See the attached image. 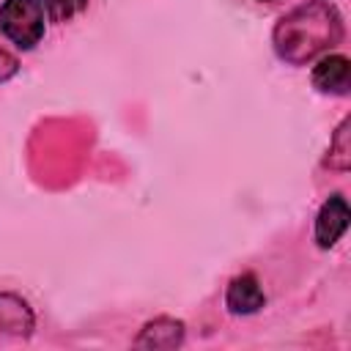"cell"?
I'll return each mask as SVG.
<instances>
[{
	"instance_id": "obj_1",
	"label": "cell",
	"mask_w": 351,
	"mask_h": 351,
	"mask_svg": "<svg viewBox=\"0 0 351 351\" xmlns=\"http://www.w3.org/2000/svg\"><path fill=\"white\" fill-rule=\"evenodd\" d=\"M343 38V16L329 0H307L285 14L274 33V52L291 63L302 66L315 55L332 49Z\"/></svg>"
},
{
	"instance_id": "obj_2",
	"label": "cell",
	"mask_w": 351,
	"mask_h": 351,
	"mask_svg": "<svg viewBox=\"0 0 351 351\" xmlns=\"http://www.w3.org/2000/svg\"><path fill=\"white\" fill-rule=\"evenodd\" d=\"M0 30L19 49H33L44 36L41 0H5L0 5Z\"/></svg>"
},
{
	"instance_id": "obj_3",
	"label": "cell",
	"mask_w": 351,
	"mask_h": 351,
	"mask_svg": "<svg viewBox=\"0 0 351 351\" xmlns=\"http://www.w3.org/2000/svg\"><path fill=\"white\" fill-rule=\"evenodd\" d=\"M348 219H351V211H348L346 197L343 195H332L321 206V211L315 217V241H318V247H324V250L335 247L337 239L346 233Z\"/></svg>"
},
{
	"instance_id": "obj_4",
	"label": "cell",
	"mask_w": 351,
	"mask_h": 351,
	"mask_svg": "<svg viewBox=\"0 0 351 351\" xmlns=\"http://www.w3.org/2000/svg\"><path fill=\"white\" fill-rule=\"evenodd\" d=\"M33 310L16 293H0V335L5 337H27L33 332Z\"/></svg>"
},
{
	"instance_id": "obj_5",
	"label": "cell",
	"mask_w": 351,
	"mask_h": 351,
	"mask_svg": "<svg viewBox=\"0 0 351 351\" xmlns=\"http://www.w3.org/2000/svg\"><path fill=\"white\" fill-rule=\"evenodd\" d=\"M263 302H266V296H263L255 274H239L230 280L228 293H225V304L230 313L250 315V313H258L263 307Z\"/></svg>"
},
{
	"instance_id": "obj_6",
	"label": "cell",
	"mask_w": 351,
	"mask_h": 351,
	"mask_svg": "<svg viewBox=\"0 0 351 351\" xmlns=\"http://www.w3.org/2000/svg\"><path fill=\"white\" fill-rule=\"evenodd\" d=\"M348 77H351V63L346 55H326L318 60L313 69V85L324 93H348Z\"/></svg>"
},
{
	"instance_id": "obj_7",
	"label": "cell",
	"mask_w": 351,
	"mask_h": 351,
	"mask_svg": "<svg viewBox=\"0 0 351 351\" xmlns=\"http://www.w3.org/2000/svg\"><path fill=\"white\" fill-rule=\"evenodd\" d=\"M184 343V324L176 318H154L143 326L134 346L137 348H178Z\"/></svg>"
},
{
	"instance_id": "obj_8",
	"label": "cell",
	"mask_w": 351,
	"mask_h": 351,
	"mask_svg": "<svg viewBox=\"0 0 351 351\" xmlns=\"http://www.w3.org/2000/svg\"><path fill=\"white\" fill-rule=\"evenodd\" d=\"M348 118L337 126L335 137H332V145H329V156H326V165L335 167V170H348L351 167V132H348Z\"/></svg>"
},
{
	"instance_id": "obj_9",
	"label": "cell",
	"mask_w": 351,
	"mask_h": 351,
	"mask_svg": "<svg viewBox=\"0 0 351 351\" xmlns=\"http://www.w3.org/2000/svg\"><path fill=\"white\" fill-rule=\"evenodd\" d=\"M41 5L49 14V19L63 22V19L74 16V14H80L88 5V0H41Z\"/></svg>"
},
{
	"instance_id": "obj_10",
	"label": "cell",
	"mask_w": 351,
	"mask_h": 351,
	"mask_svg": "<svg viewBox=\"0 0 351 351\" xmlns=\"http://www.w3.org/2000/svg\"><path fill=\"white\" fill-rule=\"evenodd\" d=\"M16 71H19V60H16L8 49H3V47H0V82L11 80Z\"/></svg>"
},
{
	"instance_id": "obj_11",
	"label": "cell",
	"mask_w": 351,
	"mask_h": 351,
	"mask_svg": "<svg viewBox=\"0 0 351 351\" xmlns=\"http://www.w3.org/2000/svg\"><path fill=\"white\" fill-rule=\"evenodd\" d=\"M261 3H274V0H261Z\"/></svg>"
}]
</instances>
